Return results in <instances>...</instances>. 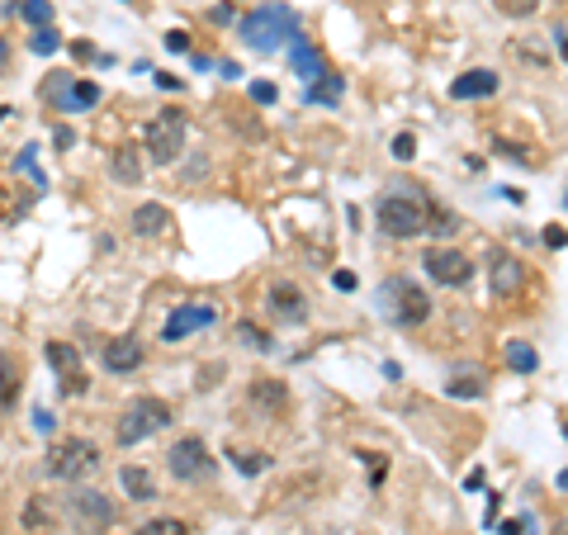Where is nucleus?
Returning <instances> with one entry per match:
<instances>
[{"label": "nucleus", "mask_w": 568, "mask_h": 535, "mask_svg": "<svg viewBox=\"0 0 568 535\" xmlns=\"http://www.w3.org/2000/svg\"><path fill=\"white\" fill-rule=\"evenodd\" d=\"M374 223L393 242L426 237L431 228H450V218L436 209V199L426 195L422 185H389L384 195L374 199Z\"/></svg>", "instance_id": "f257e3e1"}, {"label": "nucleus", "mask_w": 568, "mask_h": 535, "mask_svg": "<svg viewBox=\"0 0 568 535\" xmlns=\"http://www.w3.org/2000/svg\"><path fill=\"white\" fill-rule=\"evenodd\" d=\"M237 19V0H223V5H213V24H232Z\"/></svg>", "instance_id": "4c0bfd02"}, {"label": "nucleus", "mask_w": 568, "mask_h": 535, "mask_svg": "<svg viewBox=\"0 0 568 535\" xmlns=\"http://www.w3.org/2000/svg\"><path fill=\"white\" fill-rule=\"evenodd\" d=\"M119 483H124V493L133 502H157V479H152L142 464H124V469H119Z\"/></svg>", "instance_id": "412c9836"}, {"label": "nucleus", "mask_w": 568, "mask_h": 535, "mask_svg": "<svg viewBox=\"0 0 568 535\" xmlns=\"http://www.w3.org/2000/svg\"><path fill=\"white\" fill-rule=\"evenodd\" d=\"M109 166H114V176L124 180V185H138L142 180V166H138V152H133V147H119Z\"/></svg>", "instance_id": "bb28decb"}, {"label": "nucleus", "mask_w": 568, "mask_h": 535, "mask_svg": "<svg viewBox=\"0 0 568 535\" xmlns=\"http://www.w3.org/2000/svg\"><path fill=\"white\" fill-rule=\"evenodd\" d=\"M166 469L176 483H204L213 474V455H209V441L204 436H180L171 441L166 450Z\"/></svg>", "instance_id": "6e6552de"}, {"label": "nucleus", "mask_w": 568, "mask_h": 535, "mask_svg": "<svg viewBox=\"0 0 568 535\" xmlns=\"http://www.w3.org/2000/svg\"><path fill=\"white\" fill-rule=\"evenodd\" d=\"M284 62H289V72L299 76L303 86H318L322 76H327V62H322V48L318 43H308V38H289V53H284Z\"/></svg>", "instance_id": "4468645a"}, {"label": "nucleus", "mask_w": 568, "mask_h": 535, "mask_svg": "<svg viewBox=\"0 0 568 535\" xmlns=\"http://www.w3.org/2000/svg\"><path fill=\"white\" fill-rule=\"evenodd\" d=\"M133 232L147 237V242H152V237H166V232H171V209L157 204V199L138 204V209H133Z\"/></svg>", "instance_id": "6ab92c4d"}, {"label": "nucleus", "mask_w": 568, "mask_h": 535, "mask_svg": "<svg viewBox=\"0 0 568 535\" xmlns=\"http://www.w3.org/2000/svg\"><path fill=\"white\" fill-rule=\"evenodd\" d=\"M332 285H337L341 294H351V289H355V275H351V270H337V275H332Z\"/></svg>", "instance_id": "37998d69"}, {"label": "nucleus", "mask_w": 568, "mask_h": 535, "mask_svg": "<svg viewBox=\"0 0 568 535\" xmlns=\"http://www.w3.org/2000/svg\"><path fill=\"white\" fill-rule=\"evenodd\" d=\"M247 95H251V100H256V105H275V100H280V90L270 86V81H251V86H247Z\"/></svg>", "instance_id": "f704fd0d"}, {"label": "nucleus", "mask_w": 568, "mask_h": 535, "mask_svg": "<svg viewBox=\"0 0 568 535\" xmlns=\"http://www.w3.org/2000/svg\"><path fill=\"white\" fill-rule=\"evenodd\" d=\"M15 171H24V176L34 180V190H38V195L48 190V176H43V166H38V147H34V143H29V147H24V152H19Z\"/></svg>", "instance_id": "cd10ccee"}, {"label": "nucleus", "mask_w": 568, "mask_h": 535, "mask_svg": "<svg viewBox=\"0 0 568 535\" xmlns=\"http://www.w3.org/2000/svg\"><path fill=\"white\" fill-rule=\"evenodd\" d=\"M232 464H237V474L256 479V474H266L270 469V455H232Z\"/></svg>", "instance_id": "2f4dec72"}, {"label": "nucleus", "mask_w": 568, "mask_h": 535, "mask_svg": "<svg viewBox=\"0 0 568 535\" xmlns=\"http://www.w3.org/2000/svg\"><path fill=\"white\" fill-rule=\"evenodd\" d=\"M545 242H550L554 251H564V223H550V228H545Z\"/></svg>", "instance_id": "ea45409f"}, {"label": "nucleus", "mask_w": 568, "mask_h": 535, "mask_svg": "<svg viewBox=\"0 0 568 535\" xmlns=\"http://www.w3.org/2000/svg\"><path fill=\"white\" fill-rule=\"evenodd\" d=\"M266 308H270V318L284 322V327H303L308 322V299H303V289L294 280H270Z\"/></svg>", "instance_id": "f8f14e48"}, {"label": "nucleus", "mask_w": 568, "mask_h": 535, "mask_svg": "<svg viewBox=\"0 0 568 535\" xmlns=\"http://www.w3.org/2000/svg\"><path fill=\"white\" fill-rule=\"evenodd\" d=\"M422 270L441 289H464L469 280H474V261H469L464 251H455V247H431L422 256Z\"/></svg>", "instance_id": "9d476101"}, {"label": "nucleus", "mask_w": 568, "mask_h": 535, "mask_svg": "<svg viewBox=\"0 0 568 535\" xmlns=\"http://www.w3.org/2000/svg\"><path fill=\"white\" fill-rule=\"evenodd\" d=\"M185 138H190V114L185 109H161L142 128V147L157 166H171V161L185 157Z\"/></svg>", "instance_id": "39448f33"}, {"label": "nucleus", "mask_w": 568, "mask_h": 535, "mask_svg": "<svg viewBox=\"0 0 568 535\" xmlns=\"http://www.w3.org/2000/svg\"><path fill=\"white\" fill-rule=\"evenodd\" d=\"M48 365H53V375L62 379V389H67V393H86L81 351H76L71 341H48Z\"/></svg>", "instance_id": "2eb2a0df"}, {"label": "nucleus", "mask_w": 568, "mask_h": 535, "mask_svg": "<svg viewBox=\"0 0 568 535\" xmlns=\"http://www.w3.org/2000/svg\"><path fill=\"white\" fill-rule=\"evenodd\" d=\"M493 152H497V157H507V161H516V166H540L535 147L512 143V138H493Z\"/></svg>", "instance_id": "a878e982"}, {"label": "nucleus", "mask_w": 568, "mask_h": 535, "mask_svg": "<svg viewBox=\"0 0 568 535\" xmlns=\"http://www.w3.org/2000/svg\"><path fill=\"white\" fill-rule=\"evenodd\" d=\"M535 5H540V0H497V10H502V15H512V19L535 15Z\"/></svg>", "instance_id": "72a5a7b5"}, {"label": "nucleus", "mask_w": 568, "mask_h": 535, "mask_svg": "<svg viewBox=\"0 0 568 535\" xmlns=\"http://www.w3.org/2000/svg\"><path fill=\"white\" fill-rule=\"evenodd\" d=\"M365 460H370V483L379 488L384 483V455H365Z\"/></svg>", "instance_id": "79ce46f5"}, {"label": "nucleus", "mask_w": 568, "mask_h": 535, "mask_svg": "<svg viewBox=\"0 0 568 535\" xmlns=\"http://www.w3.org/2000/svg\"><path fill=\"white\" fill-rule=\"evenodd\" d=\"M379 308H384V322H393V327H422L431 318V294L408 275H389L379 285Z\"/></svg>", "instance_id": "7ed1b4c3"}, {"label": "nucleus", "mask_w": 568, "mask_h": 535, "mask_svg": "<svg viewBox=\"0 0 568 535\" xmlns=\"http://www.w3.org/2000/svg\"><path fill=\"white\" fill-rule=\"evenodd\" d=\"M24 526H29V531H43V526H48V507H43V498H29V507H24Z\"/></svg>", "instance_id": "473e14b6"}, {"label": "nucleus", "mask_w": 568, "mask_h": 535, "mask_svg": "<svg viewBox=\"0 0 568 535\" xmlns=\"http://www.w3.org/2000/svg\"><path fill=\"white\" fill-rule=\"evenodd\" d=\"M133 535H190V526L180 517H152V521H142Z\"/></svg>", "instance_id": "7c9ffc66"}, {"label": "nucleus", "mask_w": 568, "mask_h": 535, "mask_svg": "<svg viewBox=\"0 0 568 535\" xmlns=\"http://www.w3.org/2000/svg\"><path fill=\"white\" fill-rule=\"evenodd\" d=\"M34 431L38 436H53V412L48 408H34Z\"/></svg>", "instance_id": "58836bf2"}, {"label": "nucleus", "mask_w": 568, "mask_h": 535, "mask_svg": "<svg viewBox=\"0 0 568 535\" xmlns=\"http://www.w3.org/2000/svg\"><path fill=\"white\" fill-rule=\"evenodd\" d=\"M161 43H166V53H190V34H185V29H171Z\"/></svg>", "instance_id": "e433bc0d"}, {"label": "nucleus", "mask_w": 568, "mask_h": 535, "mask_svg": "<svg viewBox=\"0 0 568 535\" xmlns=\"http://www.w3.org/2000/svg\"><path fill=\"white\" fill-rule=\"evenodd\" d=\"M171 422H176L171 403H166V398H152V393H142V398H133V403L119 412V427H114V436H119V446H124V450H133V446H142L147 436L166 431Z\"/></svg>", "instance_id": "20e7f679"}, {"label": "nucleus", "mask_w": 568, "mask_h": 535, "mask_svg": "<svg viewBox=\"0 0 568 535\" xmlns=\"http://www.w3.org/2000/svg\"><path fill=\"white\" fill-rule=\"evenodd\" d=\"M507 365H512L516 375H535V370H540V356H535L531 341H507Z\"/></svg>", "instance_id": "b1692460"}, {"label": "nucleus", "mask_w": 568, "mask_h": 535, "mask_svg": "<svg viewBox=\"0 0 568 535\" xmlns=\"http://www.w3.org/2000/svg\"><path fill=\"white\" fill-rule=\"evenodd\" d=\"M5 62H10V43L0 38V67H5Z\"/></svg>", "instance_id": "de8ad7c7"}, {"label": "nucleus", "mask_w": 568, "mask_h": 535, "mask_svg": "<svg viewBox=\"0 0 568 535\" xmlns=\"http://www.w3.org/2000/svg\"><path fill=\"white\" fill-rule=\"evenodd\" d=\"M19 384H24V365H19L15 351H5V346H0V412L15 408Z\"/></svg>", "instance_id": "aec40b11"}, {"label": "nucleus", "mask_w": 568, "mask_h": 535, "mask_svg": "<svg viewBox=\"0 0 568 535\" xmlns=\"http://www.w3.org/2000/svg\"><path fill=\"white\" fill-rule=\"evenodd\" d=\"M95 469H100V446L86 441V436L57 441V446L48 450V460H43V474L57 483H81V479H90Z\"/></svg>", "instance_id": "423d86ee"}, {"label": "nucleus", "mask_w": 568, "mask_h": 535, "mask_svg": "<svg viewBox=\"0 0 568 535\" xmlns=\"http://www.w3.org/2000/svg\"><path fill=\"white\" fill-rule=\"evenodd\" d=\"M521 285H526V266L516 261L507 247H493L488 251V289H493V299H512V294H521Z\"/></svg>", "instance_id": "ddd939ff"}, {"label": "nucleus", "mask_w": 568, "mask_h": 535, "mask_svg": "<svg viewBox=\"0 0 568 535\" xmlns=\"http://www.w3.org/2000/svg\"><path fill=\"white\" fill-rule=\"evenodd\" d=\"M71 143H76V133H71V128H53V147H57V152H67Z\"/></svg>", "instance_id": "a19ab883"}, {"label": "nucleus", "mask_w": 568, "mask_h": 535, "mask_svg": "<svg viewBox=\"0 0 568 535\" xmlns=\"http://www.w3.org/2000/svg\"><path fill=\"white\" fill-rule=\"evenodd\" d=\"M213 322H218V308L213 304H180V308H171V318L161 322V341L176 346V341L195 337V332L213 327Z\"/></svg>", "instance_id": "9b49d317"}, {"label": "nucleus", "mask_w": 568, "mask_h": 535, "mask_svg": "<svg viewBox=\"0 0 568 535\" xmlns=\"http://www.w3.org/2000/svg\"><path fill=\"white\" fill-rule=\"evenodd\" d=\"M48 100H53L62 114H86V109L100 105V81H81L71 72L48 76Z\"/></svg>", "instance_id": "1a4fd4ad"}, {"label": "nucleus", "mask_w": 568, "mask_h": 535, "mask_svg": "<svg viewBox=\"0 0 568 535\" xmlns=\"http://www.w3.org/2000/svg\"><path fill=\"white\" fill-rule=\"evenodd\" d=\"M15 15L24 19L29 29H48V24L57 19V5H53V0H19Z\"/></svg>", "instance_id": "4be33fe9"}, {"label": "nucleus", "mask_w": 568, "mask_h": 535, "mask_svg": "<svg viewBox=\"0 0 568 535\" xmlns=\"http://www.w3.org/2000/svg\"><path fill=\"white\" fill-rule=\"evenodd\" d=\"M67 517L81 535H105L109 526L119 521V507H114L100 488H76L67 498Z\"/></svg>", "instance_id": "0eeeda50"}, {"label": "nucleus", "mask_w": 568, "mask_h": 535, "mask_svg": "<svg viewBox=\"0 0 568 535\" xmlns=\"http://www.w3.org/2000/svg\"><path fill=\"white\" fill-rule=\"evenodd\" d=\"M412 152H417V138H412V133H398V138H393V157L412 161Z\"/></svg>", "instance_id": "c9c22d12"}, {"label": "nucleus", "mask_w": 568, "mask_h": 535, "mask_svg": "<svg viewBox=\"0 0 568 535\" xmlns=\"http://www.w3.org/2000/svg\"><path fill=\"white\" fill-rule=\"evenodd\" d=\"M247 398L261 417H284V408H289V384H284V379H251Z\"/></svg>", "instance_id": "f3484780"}, {"label": "nucleus", "mask_w": 568, "mask_h": 535, "mask_svg": "<svg viewBox=\"0 0 568 535\" xmlns=\"http://www.w3.org/2000/svg\"><path fill=\"white\" fill-rule=\"evenodd\" d=\"M57 48H62V34H57L53 24H48V29H34V34H29V53H34V57H53Z\"/></svg>", "instance_id": "c756f323"}, {"label": "nucleus", "mask_w": 568, "mask_h": 535, "mask_svg": "<svg viewBox=\"0 0 568 535\" xmlns=\"http://www.w3.org/2000/svg\"><path fill=\"white\" fill-rule=\"evenodd\" d=\"M5 119H10V105H0V124H5Z\"/></svg>", "instance_id": "09e8293b"}, {"label": "nucleus", "mask_w": 568, "mask_h": 535, "mask_svg": "<svg viewBox=\"0 0 568 535\" xmlns=\"http://www.w3.org/2000/svg\"><path fill=\"white\" fill-rule=\"evenodd\" d=\"M142 360H147V351H142L138 337H114L100 351V365H105L109 375H133V370H142Z\"/></svg>", "instance_id": "dca6fc26"}, {"label": "nucleus", "mask_w": 568, "mask_h": 535, "mask_svg": "<svg viewBox=\"0 0 568 535\" xmlns=\"http://www.w3.org/2000/svg\"><path fill=\"white\" fill-rule=\"evenodd\" d=\"M237 29H242V43H251L256 53H275L280 43H289V38L303 34L299 15H294V5H280V0L247 10V15L237 19Z\"/></svg>", "instance_id": "f03ea898"}, {"label": "nucleus", "mask_w": 568, "mask_h": 535, "mask_svg": "<svg viewBox=\"0 0 568 535\" xmlns=\"http://www.w3.org/2000/svg\"><path fill=\"white\" fill-rule=\"evenodd\" d=\"M71 53H76V57H81V62H90V57H95V48H90V43H86V38H76V43H71Z\"/></svg>", "instance_id": "a18cd8bd"}, {"label": "nucleus", "mask_w": 568, "mask_h": 535, "mask_svg": "<svg viewBox=\"0 0 568 535\" xmlns=\"http://www.w3.org/2000/svg\"><path fill=\"white\" fill-rule=\"evenodd\" d=\"M502 90V76L488 72V67H474V72H464L460 81H450V100H488Z\"/></svg>", "instance_id": "a211bd4d"}, {"label": "nucleus", "mask_w": 568, "mask_h": 535, "mask_svg": "<svg viewBox=\"0 0 568 535\" xmlns=\"http://www.w3.org/2000/svg\"><path fill=\"white\" fill-rule=\"evenodd\" d=\"M497 195L507 199V204H521V199H526V195H521V190H512V185H502V190H497Z\"/></svg>", "instance_id": "49530a36"}, {"label": "nucleus", "mask_w": 568, "mask_h": 535, "mask_svg": "<svg viewBox=\"0 0 568 535\" xmlns=\"http://www.w3.org/2000/svg\"><path fill=\"white\" fill-rule=\"evenodd\" d=\"M237 341H242V346H247V351H261V356H270V351H275V337H270L266 327H256V322H237Z\"/></svg>", "instance_id": "393cba45"}, {"label": "nucleus", "mask_w": 568, "mask_h": 535, "mask_svg": "<svg viewBox=\"0 0 568 535\" xmlns=\"http://www.w3.org/2000/svg\"><path fill=\"white\" fill-rule=\"evenodd\" d=\"M483 389H488V384H483V370H474V375H469V370H455L450 384H445V398H483Z\"/></svg>", "instance_id": "5701e85b"}, {"label": "nucleus", "mask_w": 568, "mask_h": 535, "mask_svg": "<svg viewBox=\"0 0 568 535\" xmlns=\"http://www.w3.org/2000/svg\"><path fill=\"white\" fill-rule=\"evenodd\" d=\"M157 86L161 90H185V81H180V76H171V72H157Z\"/></svg>", "instance_id": "c03bdc74"}, {"label": "nucleus", "mask_w": 568, "mask_h": 535, "mask_svg": "<svg viewBox=\"0 0 568 535\" xmlns=\"http://www.w3.org/2000/svg\"><path fill=\"white\" fill-rule=\"evenodd\" d=\"M327 86H308V105H341V90H346V81L341 76H322Z\"/></svg>", "instance_id": "c85d7f7f"}]
</instances>
